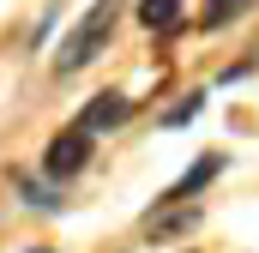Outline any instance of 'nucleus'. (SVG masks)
Here are the masks:
<instances>
[{"label": "nucleus", "instance_id": "423d86ee", "mask_svg": "<svg viewBox=\"0 0 259 253\" xmlns=\"http://www.w3.org/2000/svg\"><path fill=\"white\" fill-rule=\"evenodd\" d=\"M139 24L169 36V30H181V24H187V12H181V0H139Z\"/></svg>", "mask_w": 259, "mask_h": 253}, {"label": "nucleus", "instance_id": "f257e3e1", "mask_svg": "<svg viewBox=\"0 0 259 253\" xmlns=\"http://www.w3.org/2000/svg\"><path fill=\"white\" fill-rule=\"evenodd\" d=\"M115 24H121V0H91L84 18L72 24V36L55 49V72H78V66H91L103 49H109Z\"/></svg>", "mask_w": 259, "mask_h": 253}, {"label": "nucleus", "instance_id": "1a4fd4ad", "mask_svg": "<svg viewBox=\"0 0 259 253\" xmlns=\"http://www.w3.org/2000/svg\"><path fill=\"white\" fill-rule=\"evenodd\" d=\"M199 103H205L199 91H193V97H181V103H175V109L163 115V126H181V121H193V115H199Z\"/></svg>", "mask_w": 259, "mask_h": 253}, {"label": "nucleus", "instance_id": "0eeeda50", "mask_svg": "<svg viewBox=\"0 0 259 253\" xmlns=\"http://www.w3.org/2000/svg\"><path fill=\"white\" fill-rule=\"evenodd\" d=\"M241 12H253V0H205L199 24H205V30H223V24H235Z\"/></svg>", "mask_w": 259, "mask_h": 253}, {"label": "nucleus", "instance_id": "7ed1b4c3", "mask_svg": "<svg viewBox=\"0 0 259 253\" xmlns=\"http://www.w3.org/2000/svg\"><path fill=\"white\" fill-rule=\"evenodd\" d=\"M133 121V97H121V91H97L91 103H84V115H78V133H109V126Z\"/></svg>", "mask_w": 259, "mask_h": 253}, {"label": "nucleus", "instance_id": "6e6552de", "mask_svg": "<svg viewBox=\"0 0 259 253\" xmlns=\"http://www.w3.org/2000/svg\"><path fill=\"white\" fill-rule=\"evenodd\" d=\"M18 193H24V199H30V205H36V211H61V193H49V187H36V181H24V175H18Z\"/></svg>", "mask_w": 259, "mask_h": 253}, {"label": "nucleus", "instance_id": "39448f33", "mask_svg": "<svg viewBox=\"0 0 259 253\" xmlns=\"http://www.w3.org/2000/svg\"><path fill=\"white\" fill-rule=\"evenodd\" d=\"M199 217H205L199 205H157V211L145 217V229H151V235H181V229H193Z\"/></svg>", "mask_w": 259, "mask_h": 253}, {"label": "nucleus", "instance_id": "f03ea898", "mask_svg": "<svg viewBox=\"0 0 259 253\" xmlns=\"http://www.w3.org/2000/svg\"><path fill=\"white\" fill-rule=\"evenodd\" d=\"M84 163H91V133H78V126L55 133L49 151H42V175H55V181H72Z\"/></svg>", "mask_w": 259, "mask_h": 253}, {"label": "nucleus", "instance_id": "9d476101", "mask_svg": "<svg viewBox=\"0 0 259 253\" xmlns=\"http://www.w3.org/2000/svg\"><path fill=\"white\" fill-rule=\"evenodd\" d=\"M36 253H42V247H36Z\"/></svg>", "mask_w": 259, "mask_h": 253}, {"label": "nucleus", "instance_id": "20e7f679", "mask_svg": "<svg viewBox=\"0 0 259 253\" xmlns=\"http://www.w3.org/2000/svg\"><path fill=\"white\" fill-rule=\"evenodd\" d=\"M223 163H229L223 151H211V157H199V163L187 169V175H181V181H175V187H163V199H157V205H193V193H205V187H211V181L223 175Z\"/></svg>", "mask_w": 259, "mask_h": 253}]
</instances>
